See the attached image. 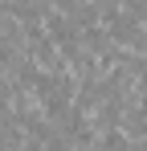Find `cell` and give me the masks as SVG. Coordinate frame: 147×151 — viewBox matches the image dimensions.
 <instances>
[]
</instances>
